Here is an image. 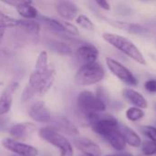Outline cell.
Wrapping results in <instances>:
<instances>
[{"mask_svg":"<svg viewBox=\"0 0 156 156\" xmlns=\"http://www.w3.org/2000/svg\"><path fill=\"white\" fill-rule=\"evenodd\" d=\"M140 132L148 140L156 143V127L153 125H144L140 128Z\"/></svg>","mask_w":156,"mask_h":156,"instance_id":"obj_28","label":"cell"},{"mask_svg":"<svg viewBox=\"0 0 156 156\" xmlns=\"http://www.w3.org/2000/svg\"><path fill=\"white\" fill-rule=\"evenodd\" d=\"M144 116H145V112H144V109H141V108L135 107V106H132V107L128 108L125 112L126 119L132 122H138V121L142 120Z\"/></svg>","mask_w":156,"mask_h":156,"instance_id":"obj_25","label":"cell"},{"mask_svg":"<svg viewBox=\"0 0 156 156\" xmlns=\"http://www.w3.org/2000/svg\"><path fill=\"white\" fill-rule=\"evenodd\" d=\"M96 2V4L103 10L109 11L111 9V5L108 2V0H94Z\"/></svg>","mask_w":156,"mask_h":156,"instance_id":"obj_33","label":"cell"},{"mask_svg":"<svg viewBox=\"0 0 156 156\" xmlns=\"http://www.w3.org/2000/svg\"><path fill=\"white\" fill-rule=\"evenodd\" d=\"M1 1L8 5L15 7L16 9L23 5H32V0H1Z\"/></svg>","mask_w":156,"mask_h":156,"instance_id":"obj_31","label":"cell"},{"mask_svg":"<svg viewBox=\"0 0 156 156\" xmlns=\"http://www.w3.org/2000/svg\"><path fill=\"white\" fill-rule=\"evenodd\" d=\"M16 12L25 19H35L37 18L39 14L36 7L32 5H27L16 8Z\"/></svg>","mask_w":156,"mask_h":156,"instance_id":"obj_24","label":"cell"},{"mask_svg":"<svg viewBox=\"0 0 156 156\" xmlns=\"http://www.w3.org/2000/svg\"><path fill=\"white\" fill-rule=\"evenodd\" d=\"M49 48L51 50L56 52L58 55L65 56V57H69L73 54V50L71 47L64 42H59V41H51L49 43Z\"/></svg>","mask_w":156,"mask_h":156,"instance_id":"obj_20","label":"cell"},{"mask_svg":"<svg viewBox=\"0 0 156 156\" xmlns=\"http://www.w3.org/2000/svg\"><path fill=\"white\" fill-rule=\"evenodd\" d=\"M77 106L78 111L81 112H103L106 110V103L102 99L90 90H83L80 92L77 98Z\"/></svg>","mask_w":156,"mask_h":156,"instance_id":"obj_4","label":"cell"},{"mask_svg":"<svg viewBox=\"0 0 156 156\" xmlns=\"http://www.w3.org/2000/svg\"><path fill=\"white\" fill-rule=\"evenodd\" d=\"M18 88L17 82H12L7 86L0 97V116L6 114L12 106L13 103V95L16 89Z\"/></svg>","mask_w":156,"mask_h":156,"instance_id":"obj_14","label":"cell"},{"mask_svg":"<svg viewBox=\"0 0 156 156\" xmlns=\"http://www.w3.org/2000/svg\"><path fill=\"white\" fill-rule=\"evenodd\" d=\"M105 78V69L99 62L82 64L77 70L74 81L79 86H91Z\"/></svg>","mask_w":156,"mask_h":156,"instance_id":"obj_2","label":"cell"},{"mask_svg":"<svg viewBox=\"0 0 156 156\" xmlns=\"http://www.w3.org/2000/svg\"><path fill=\"white\" fill-rule=\"evenodd\" d=\"M140 1H144V2H146V1H151V0H140Z\"/></svg>","mask_w":156,"mask_h":156,"instance_id":"obj_36","label":"cell"},{"mask_svg":"<svg viewBox=\"0 0 156 156\" xmlns=\"http://www.w3.org/2000/svg\"><path fill=\"white\" fill-rule=\"evenodd\" d=\"M73 144L75 147L80 150L84 155L90 156H101V147L91 141L89 138L81 137V136H75L73 139Z\"/></svg>","mask_w":156,"mask_h":156,"instance_id":"obj_10","label":"cell"},{"mask_svg":"<svg viewBox=\"0 0 156 156\" xmlns=\"http://www.w3.org/2000/svg\"><path fill=\"white\" fill-rule=\"evenodd\" d=\"M75 21H76L77 25H79L81 28H83L85 30L92 31L95 28V25L93 24V22L87 16H85L83 14L78 15L77 17L75 18Z\"/></svg>","mask_w":156,"mask_h":156,"instance_id":"obj_26","label":"cell"},{"mask_svg":"<svg viewBox=\"0 0 156 156\" xmlns=\"http://www.w3.org/2000/svg\"><path fill=\"white\" fill-rule=\"evenodd\" d=\"M49 122L51 123L50 128L57 132H61L62 133L74 137L80 135V131L78 127L71 121L64 116H56L54 118L51 117Z\"/></svg>","mask_w":156,"mask_h":156,"instance_id":"obj_9","label":"cell"},{"mask_svg":"<svg viewBox=\"0 0 156 156\" xmlns=\"http://www.w3.org/2000/svg\"><path fill=\"white\" fill-rule=\"evenodd\" d=\"M36 95H37L36 91L29 85H27L22 92L21 101H22V102H27V101H30L31 99H33Z\"/></svg>","mask_w":156,"mask_h":156,"instance_id":"obj_30","label":"cell"},{"mask_svg":"<svg viewBox=\"0 0 156 156\" xmlns=\"http://www.w3.org/2000/svg\"><path fill=\"white\" fill-rule=\"evenodd\" d=\"M118 126H119L118 120L112 115L100 114L99 118L92 123L90 128L95 133H97L98 135H100L104 139L113 130L117 129Z\"/></svg>","mask_w":156,"mask_h":156,"instance_id":"obj_7","label":"cell"},{"mask_svg":"<svg viewBox=\"0 0 156 156\" xmlns=\"http://www.w3.org/2000/svg\"><path fill=\"white\" fill-rule=\"evenodd\" d=\"M76 58L82 64L93 63L96 62L100 53L98 48L89 43H85L80 45L76 50Z\"/></svg>","mask_w":156,"mask_h":156,"instance_id":"obj_11","label":"cell"},{"mask_svg":"<svg viewBox=\"0 0 156 156\" xmlns=\"http://www.w3.org/2000/svg\"><path fill=\"white\" fill-rule=\"evenodd\" d=\"M107 68L109 70L122 82L125 83L128 86H137L138 85V80L137 78L133 74V72L125 67L122 63L120 61L112 58H106L105 59Z\"/></svg>","mask_w":156,"mask_h":156,"instance_id":"obj_6","label":"cell"},{"mask_svg":"<svg viewBox=\"0 0 156 156\" xmlns=\"http://www.w3.org/2000/svg\"><path fill=\"white\" fill-rule=\"evenodd\" d=\"M104 140L111 145V147L112 149H114L117 152L124 151L126 148V145H127L122 133L119 130V126L117 129L113 130L110 134H108L104 138Z\"/></svg>","mask_w":156,"mask_h":156,"instance_id":"obj_18","label":"cell"},{"mask_svg":"<svg viewBox=\"0 0 156 156\" xmlns=\"http://www.w3.org/2000/svg\"><path fill=\"white\" fill-rule=\"evenodd\" d=\"M30 35L37 36L40 32V24L34 19H19L18 27Z\"/></svg>","mask_w":156,"mask_h":156,"instance_id":"obj_19","label":"cell"},{"mask_svg":"<svg viewBox=\"0 0 156 156\" xmlns=\"http://www.w3.org/2000/svg\"><path fill=\"white\" fill-rule=\"evenodd\" d=\"M55 79L56 71L53 68H49L46 73H37L33 70L29 76L28 85L36 91L37 94L43 95L52 87Z\"/></svg>","mask_w":156,"mask_h":156,"instance_id":"obj_5","label":"cell"},{"mask_svg":"<svg viewBox=\"0 0 156 156\" xmlns=\"http://www.w3.org/2000/svg\"><path fill=\"white\" fill-rule=\"evenodd\" d=\"M57 12L66 21L74 20L79 13L77 5L70 0H59L56 5Z\"/></svg>","mask_w":156,"mask_h":156,"instance_id":"obj_13","label":"cell"},{"mask_svg":"<svg viewBox=\"0 0 156 156\" xmlns=\"http://www.w3.org/2000/svg\"><path fill=\"white\" fill-rule=\"evenodd\" d=\"M119 130L122 133L126 144L133 148H139L141 146L143 143L142 138L134 130L124 124H119Z\"/></svg>","mask_w":156,"mask_h":156,"instance_id":"obj_17","label":"cell"},{"mask_svg":"<svg viewBox=\"0 0 156 156\" xmlns=\"http://www.w3.org/2000/svg\"><path fill=\"white\" fill-rule=\"evenodd\" d=\"M49 69L48 66V55L47 51H41L37 58L34 71L37 73H46Z\"/></svg>","mask_w":156,"mask_h":156,"instance_id":"obj_21","label":"cell"},{"mask_svg":"<svg viewBox=\"0 0 156 156\" xmlns=\"http://www.w3.org/2000/svg\"><path fill=\"white\" fill-rule=\"evenodd\" d=\"M107 156H134L133 154L129 153V152H124V151H122V152H118L117 154H110V155Z\"/></svg>","mask_w":156,"mask_h":156,"instance_id":"obj_34","label":"cell"},{"mask_svg":"<svg viewBox=\"0 0 156 156\" xmlns=\"http://www.w3.org/2000/svg\"><path fill=\"white\" fill-rule=\"evenodd\" d=\"M144 89L151 94H156V79H150L144 82Z\"/></svg>","mask_w":156,"mask_h":156,"instance_id":"obj_32","label":"cell"},{"mask_svg":"<svg viewBox=\"0 0 156 156\" xmlns=\"http://www.w3.org/2000/svg\"><path fill=\"white\" fill-rule=\"evenodd\" d=\"M41 21H43L49 28L52 30L58 32V33H65V28L61 21H58L55 18L46 16H38V17Z\"/></svg>","mask_w":156,"mask_h":156,"instance_id":"obj_23","label":"cell"},{"mask_svg":"<svg viewBox=\"0 0 156 156\" xmlns=\"http://www.w3.org/2000/svg\"><path fill=\"white\" fill-rule=\"evenodd\" d=\"M62 24L64 26V28H65V32L73 36V37H79L80 36V31H79V28L73 25L72 23L70 22H68V21H62Z\"/></svg>","mask_w":156,"mask_h":156,"instance_id":"obj_29","label":"cell"},{"mask_svg":"<svg viewBox=\"0 0 156 156\" xmlns=\"http://www.w3.org/2000/svg\"><path fill=\"white\" fill-rule=\"evenodd\" d=\"M5 29L6 28H4V27H0V44L2 43L3 39H4V37H5Z\"/></svg>","mask_w":156,"mask_h":156,"instance_id":"obj_35","label":"cell"},{"mask_svg":"<svg viewBox=\"0 0 156 156\" xmlns=\"http://www.w3.org/2000/svg\"><path fill=\"white\" fill-rule=\"evenodd\" d=\"M39 136L52 144L56 148H58L60 152V156H73L74 151L73 147L69 142V140L58 132L51 129L50 127L41 128L39 130Z\"/></svg>","mask_w":156,"mask_h":156,"instance_id":"obj_3","label":"cell"},{"mask_svg":"<svg viewBox=\"0 0 156 156\" xmlns=\"http://www.w3.org/2000/svg\"><path fill=\"white\" fill-rule=\"evenodd\" d=\"M28 115L32 120L40 123H47L51 120V113L44 101L35 102L29 108Z\"/></svg>","mask_w":156,"mask_h":156,"instance_id":"obj_12","label":"cell"},{"mask_svg":"<svg viewBox=\"0 0 156 156\" xmlns=\"http://www.w3.org/2000/svg\"><path fill=\"white\" fill-rule=\"evenodd\" d=\"M114 25L119 27L122 28V30H125L129 33L132 34H142L144 32H145V28L139 25V24H133V23H127V22H122V21H115Z\"/></svg>","mask_w":156,"mask_h":156,"instance_id":"obj_22","label":"cell"},{"mask_svg":"<svg viewBox=\"0 0 156 156\" xmlns=\"http://www.w3.org/2000/svg\"><path fill=\"white\" fill-rule=\"evenodd\" d=\"M35 131H36L35 124L31 122H21V123L15 124L10 129L9 133L13 138L16 140H21L29 137Z\"/></svg>","mask_w":156,"mask_h":156,"instance_id":"obj_16","label":"cell"},{"mask_svg":"<svg viewBox=\"0 0 156 156\" xmlns=\"http://www.w3.org/2000/svg\"><path fill=\"white\" fill-rule=\"evenodd\" d=\"M141 152L144 156H154L156 155V143L146 140L144 141L140 146Z\"/></svg>","mask_w":156,"mask_h":156,"instance_id":"obj_27","label":"cell"},{"mask_svg":"<svg viewBox=\"0 0 156 156\" xmlns=\"http://www.w3.org/2000/svg\"><path fill=\"white\" fill-rule=\"evenodd\" d=\"M17 156H19V155H17Z\"/></svg>","mask_w":156,"mask_h":156,"instance_id":"obj_38","label":"cell"},{"mask_svg":"<svg viewBox=\"0 0 156 156\" xmlns=\"http://www.w3.org/2000/svg\"><path fill=\"white\" fill-rule=\"evenodd\" d=\"M83 156H90V155H83Z\"/></svg>","mask_w":156,"mask_h":156,"instance_id":"obj_37","label":"cell"},{"mask_svg":"<svg viewBox=\"0 0 156 156\" xmlns=\"http://www.w3.org/2000/svg\"><path fill=\"white\" fill-rule=\"evenodd\" d=\"M2 146L19 156H37L38 152L37 149L23 143L16 141V139L5 138L2 140Z\"/></svg>","mask_w":156,"mask_h":156,"instance_id":"obj_8","label":"cell"},{"mask_svg":"<svg viewBox=\"0 0 156 156\" xmlns=\"http://www.w3.org/2000/svg\"><path fill=\"white\" fill-rule=\"evenodd\" d=\"M102 38L112 47L122 52L123 54H125L127 57H129L131 59L137 62L138 64L143 66L147 65V61L144 56L143 55V53L140 51L137 46L129 38L118 34L109 33V32L103 33Z\"/></svg>","mask_w":156,"mask_h":156,"instance_id":"obj_1","label":"cell"},{"mask_svg":"<svg viewBox=\"0 0 156 156\" xmlns=\"http://www.w3.org/2000/svg\"><path fill=\"white\" fill-rule=\"evenodd\" d=\"M122 96L123 98L133 106L139 107L141 109H147L148 107V101L145 99V97L140 93L139 91L131 89V88H126L122 90Z\"/></svg>","mask_w":156,"mask_h":156,"instance_id":"obj_15","label":"cell"}]
</instances>
